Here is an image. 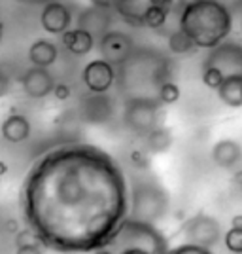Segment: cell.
Masks as SVG:
<instances>
[{
	"label": "cell",
	"instance_id": "cell-1",
	"mask_svg": "<svg viewBox=\"0 0 242 254\" xmlns=\"http://www.w3.org/2000/svg\"><path fill=\"white\" fill-rule=\"evenodd\" d=\"M180 31L195 48L214 50L233 31V11L220 0H199L180 13Z\"/></svg>",
	"mask_w": 242,
	"mask_h": 254
},
{
	"label": "cell",
	"instance_id": "cell-2",
	"mask_svg": "<svg viewBox=\"0 0 242 254\" xmlns=\"http://www.w3.org/2000/svg\"><path fill=\"white\" fill-rule=\"evenodd\" d=\"M125 251V249H142L149 254H169L167 241L161 233L155 230L153 224L129 220L121 226L116 237L110 241L108 251ZM117 254V253H116Z\"/></svg>",
	"mask_w": 242,
	"mask_h": 254
},
{
	"label": "cell",
	"instance_id": "cell-3",
	"mask_svg": "<svg viewBox=\"0 0 242 254\" xmlns=\"http://www.w3.org/2000/svg\"><path fill=\"white\" fill-rule=\"evenodd\" d=\"M169 209V195L157 182H138L133 195V220L155 224Z\"/></svg>",
	"mask_w": 242,
	"mask_h": 254
},
{
	"label": "cell",
	"instance_id": "cell-4",
	"mask_svg": "<svg viewBox=\"0 0 242 254\" xmlns=\"http://www.w3.org/2000/svg\"><path fill=\"white\" fill-rule=\"evenodd\" d=\"M182 233L186 237V243L210 249V251L223 239L221 224L206 212H197L188 218L182 226Z\"/></svg>",
	"mask_w": 242,
	"mask_h": 254
},
{
	"label": "cell",
	"instance_id": "cell-5",
	"mask_svg": "<svg viewBox=\"0 0 242 254\" xmlns=\"http://www.w3.org/2000/svg\"><path fill=\"white\" fill-rule=\"evenodd\" d=\"M159 101L149 97H137L125 106V124L133 131L147 135L159 127Z\"/></svg>",
	"mask_w": 242,
	"mask_h": 254
},
{
	"label": "cell",
	"instance_id": "cell-6",
	"mask_svg": "<svg viewBox=\"0 0 242 254\" xmlns=\"http://www.w3.org/2000/svg\"><path fill=\"white\" fill-rule=\"evenodd\" d=\"M202 66L218 68L223 78L241 76L242 78V44L225 40L208 52Z\"/></svg>",
	"mask_w": 242,
	"mask_h": 254
},
{
	"label": "cell",
	"instance_id": "cell-7",
	"mask_svg": "<svg viewBox=\"0 0 242 254\" xmlns=\"http://www.w3.org/2000/svg\"><path fill=\"white\" fill-rule=\"evenodd\" d=\"M98 48H100V55L106 63L121 64L125 63L133 52V40L123 32L110 31L102 34Z\"/></svg>",
	"mask_w": 242,
	"mask_h": 254
},
{
	"label": "cell",
	"instance_id": "cell-8",
	"mask_svg": "<svg viewBox=\"0 0 242 254\" xmlns=\"http://www.w3.org/2000/svg\"><path fill=\"white\" fill-rule=\"evenodd\" d=\"M172 0H114V8L129 25L142 27V19L147 10L151 8H165L170 10Z\"/></svg>",
	"mask_w": 242,
	"mask_h": 254
},
{
	"label": "cell",
	"instance_id": "cell-9",
	"mask_svg": "<svg viewBox=\"0 0 242 254\" xmlns=\"http://www.w3.org/2000/svg\"><path fill=\"white\" fill-rule=\"evenodd\" d=\"M116 80L114 66L106 63L104 59H95L85 64L84 68V84L93 93H106Z\"/></svg>",
	"mask_w": 242,
	"mask_h": 254
},
{
	"label": "cell",
	"instance_id": "cell-10",
	"mask_svg": "<svg viewBox=\"0 0 242 254\" xmlns=\"http://www.w3.org/2000/svg\"><path fill=\"white\" fill-rule=\"evenodd\" d=\"M21 85L25 89V93L32 99H44L46 95L53 93V76L49 74L48 68H38V66H32L29 68L21 78Z\"/></svg>",
	"mask_w": 242,
	"mask_h": 254
},
{
	"label": "cell",
	"instance_id": "cell-11",
	"mask_svg": "<svg viewBox=\"0 0 242 254\" xmlns=\"http://www.w3.org/2000/svg\"><path fill=\"white\" fill-rule=\"evenodd\" d=\"M72 15L68 8L61 4V2H49L46 4L40 15V23H42L44 31L49 34H64L70 27Z\"/></svg>",
	"mask_w": 242,
	"mask_h": 254
},
{
	"label": "cell",
	"instance_id": "cell-12",
	"mask_svg": "<svg viewBox=\"0 0 242 254\" xmlns=\"http://www.w3.org/2000/svg\"><path fill=\"white\" fill-rule=\"evenodd\" d=\"M212 161L221 169H235L242 161V146L235 138H220L212 146Z\"/></svg>",
	"mask_w": 242,
	"mask_h": 254
},
{
	"label": "cell",
	"instance_id": "cell-13",
	"mask_svg": "<svg viewBox=\"0 0 242 254\" xmlns=\"http://www.w3.org/2000/svg\"><path fill=\"white\" fill-rule=\"evenodd\" d=\"M0 131H2V137L8 142L17 144L31 137V122L21 114H11L2 122Z\"/></svg>",
	"mask_w": 242,
	"mask_h": 254
},
{
	"label": "cell",
	"instance_id": "cell-14",
	"mask_svg": "<svg viewBox=\"0 0 242 254\" xmlns=\"http://www.w3.org/2000/svg\"><path fill=\"white\" fill-rule=\"evenodd\" d=\"M64 48L74 55H85L93 50L95 46V38L91 32L84 31V29H72L63 34Z\"/></svg>",
	"mask_w": 242,
	"mask_h": 254
},
{
	"label": "cell",
	"instance_id": "cell-15",
	"mask_svg": "<svg viewBox=\"0 0 242 254\" xmlns=\"http://www.w3.org/2000/svg\"><path fill=\"white\" fill-rule=\"evenodd\" d=\"M29 61L38 68H48L57 61V48L49 40H36L29 48Z\"/></svg>",
	"mask_w": 242,
	"mask_h": 254
},
{
	"label": "cell",
	"instance_id": "cell-16",
	"mask_svg": "<svg viewBox=\"0 0 242 254\" xmlns=\"http://www.w3.org/2000/svg\"><path fill=\"white\" fill-rule=\"evenodd\" d=\"M218 97L225 106L229 108H242V78L241 76H229L223 80L218 87Z\"/></svg>",
	"mask_w": 242,
	"mask_h": 254
},
{
	"label": "cell",
	"instance_id": "cell-17",
	"mask_svg": "<svg viewBox=\"0 0 242 254\" xmlns=\"http://www.w3.org/2000/svg\"><path fill=\"white\" fill-rule=\"evenodd\" d=\"M146 142L151 154H163L172 144V133H170V129H167V127H157L151 133H147Z\"/></svg>",
	"mask_w": 242,
	"mask_h": 254
},
{
	"label": "cell",
	"instance_id": "cell-18",
	"mask_svg": "<svg viewBox=\"0 0 242 254\" xmlns=\"http://www.w3.org/2000/svg\"><path fill=\"white\" fill-rule=\"evenodd\" d=\"M169 50L172 53H176V55H188V53H193L197 48H195V44L190 40V36L188 34H184V32L180 31H174L169 34Z\"/></svg>",
	"mask_w": 242,
	"mask_h": 254
},
{
	"label": "cell",
	"instance_id": "cell-19",
	"mask_svg": "<svg viewBox=\"0 0 242 254\" xmlns=\"http://www.w3.org/2000/svg\"><path fill=\"white\" fill-rule=\"evenodd\" d=\"M167 15H169V10H165V8H151L146 11V15L142 19V27L161 29L167 23Z\"/></svg>",
	"mask_w": 242,
	"mask_h": 254
},
{
	"label": "cell",
	"instance_id": "cell-20",
	"mask_svg": "<svg viewBox=\"0 0 242 254\" xmlns=\"http://www.w3.org/2000/svg\"><path fill=\"white\" fill-rule=\"evenodd\" d=\"M223 245L233 254H242V230L241 228H229L223 233Z\"/></svg>",
	"mask_w": 242,
	"mask_h": 254
},
{
	"label": "cell",
	"instance_id": "cell-21",
	"mask_svg": "<svg viewBox=\"0 0 242 254\" xmlns=\"http://www.w3.org/2000/svg\"><path fill=\"white\" fill-rule=\"evenodd\" d=\"M180 99V87L174 82H163L159 85V103L161 105H174Z\"/></svg>",
	"mask_w": 242,
	"mask_h": 254
},
{
	"label": "cell",
	"instance_id": "cell-22",
	"mask_svg": "<svg viewBox=\"0 0 242 254\" xmlns=\"http://www.w3.org/2000/svg\"><path fill=\"white\" fill-rule=\"evenodd\" d=\"M223 74H221L218 68H214V66H202V84L206 85V87H210V89H216L218 91V87L223 84Z\"/></svg>",
	"mask_w": 242,
	"mask_h": 254
},
{
	"label": "cell",
	"instance_id": "cell-23",
	"mask_svg": "<svg viewBox=\"0 0 242 254\" xmlns=\"http://www.w3.org/2000/svg\"><path fill=\"white\" fill-rule=\"evenodd\" d=\"M169 254H214L210 249H202V247H197V245H190V243H182L174 249H170Z\"/></svg>",
	"mask_w": 242,
	"mask_h": 254
},
{
	"label": "cell",
	"instance_id": "cell-24",
	"mask_svg": "<svg viewBox=\"0 0 242 254\" xmlns=\"http://www.w3.org/2000/svg\"><path fill=\"white\" fill-rule=\"evenodd\" d=\"M38 237L31 232V230H23L15 235V245H17V249L19 247H38Z\"/></svg>",
	"mask_w": 242,
	"mask_h": 254
},
{
	"label": "cell",
	"instance_id": "cell-25",
	"mask_svg": "<svg viewBox=\"0 0 242 254\" xmlns=\"http://www.w3.org/2000/svg\"><path fill=\"white\" fill-rule=\"evenodd\" d=\"M131 161H133V165L138 167V169H146L147 163H149V159H147V156L142 150H133L131 152Z\"/></svg>",
	"mask_w": 242,
	"mask_h": 254
},
{
	"label": "cell",
	"instance_id": "cell-26",
	"mask_svg": "<svg viewBox=\"0 0 242 254\" xmlns=\"http://www.w3.org/2000/svg\"><path fill=\"white\" fill-rule=\"evenodd\" d=\"M53 95H55L57 101H66L70 97V87L66 84H57L53 87Z\"/></svg>",
	"mask_w": 242,
	"mask_h": 254
},
{
	"label": "cell",
	"instance_id": "cell-27",
	"mask_svg": "<svg viewBox=\"0 0 242 254\" xmlns=\"http://www.w3.org/2000/svg\"><path fill=\"white\" fill-rule=\"evenodd\" d=\"M231 182L237 186V188H241L242 190V167L233 171V177H231Z\"/></svg>",
	"mask_w": 242,
	"mask_h": 254
},
{
	"label": "cell",
	"instance_id": "cell-28",
	"mask_svg": "<svg viewBox=\"0 0 242 254\" xmlns=\"http://www.w3.org/2000/svg\"><path fill=\"white\" fill-rule=\"evenodd\" d=\"M91 2H93V6L98 8V10H108V8L114 6V0H91Z\"/></svg>",
	"mask_w": 242,
	"mask_h": 254
},
{
	"label": "cell",
	"instance_id": "cell-29",
	"mask_svg": "<svg viewBox=\"0 0 242 254\" xmlns=\"http://www.w3.org/2000/svg\"><path fill=\"white\" fill-rule=\"evenodd\" d=\"M15 254H42V251L38 247H19Z\"/></svg>",
	"mask_w": 242,
	"mask_h": 254
},
{
	"label": "cell",
	"instance_id": "cell-30",
	"mask_svg": "<svg viewBox=\"0 0 242 254\" xmlns=\"http://www.w3.org/2000/svg\"><path fill=\"white\" fill-rule=\"evenodd\" d=\"M8 93V78L0 72V97H4Z\"/></svg>",
	"mask_w": 242,
	"mask_h": 254
},
{
	"label": "cell",
	"instance_id": "cell-31",
	"mask_svg": "<svg viewBox=\"0 0 242 254\" xmlns=\"http://www.w3.org/2000/svg\"><path fill=\"white\" fill-rule=\"evenodd\" d=\"M6 230L10 233H15V235H17V233H19V224H17V220H8V222H6Z\"/></svg>",
	"mask_w": 242,
	"mask_h": 254
},
{
	"label": "cell",
	"instance_id": "cell-32",
	"mask_svg": "<svg viewBox=\"0 0 242 254\" xmlns=\"http://www.w3.org/2000/svg\"><path fill=\"white\" fill-rule=\"evenodd\" d=\"M231 228H241L242 230V214H235V216H233Z\"/></svg>",
	"mask_w": 242,
	"mask_h": 254
},
{
	"label": "cell",
	"instance_id": "cell-33",
	"mask_svg": "<svg viewBox=\"0 0 242 254\" xmlns=\"http://www.w3.org/2000/svg\"><path fill=\"white\" fill-rule=\"evenodd\" d=\"M117 254H149V253L142 251V249H125V251H119Z\"/></svg>",
	"mask_w": 242,
	"mask_h": 254
},
{
	"label": "cell",
	"instance_id": "cell-34",
	"mask_svg": "<svg viewBox=\"0 0 242 254\" xmlns=\"http://www.w3.org/2000/svg\"><path fill=\"white\" fill-rule=\"evenodd\" d=\"M195 2H199V0H178L180 8L184 10V8H188V6H191V4H195Z\"/></svg>",
	"mask_w": 242,
	"mask_h": 254
},
{
	"label": "cell",
	"instance_id": "cell-35",
	"mask_svg": "<svg viewBox=\"0 0 242 254\" xmlns=\"http://www.w3.org/2000/svg\"><path fill=\"white\" fill-rule=\"evenodd\" d=\"M8 173V163L6 161H0V177H4Z\"/></svg>",
	"mask_w": 242,
	"mask_h": 254
},
{
	"label": "cell",
	"instance_id": "cell-36",
	"mask_svg": "<svg viewBox=\"0 0 242 254\" xmlns=\"http://www.w3.org/2000/svg\"><path fill=\"white\" fill-rule=\"evenodd\" d=\"M93 254H114V253L108 251V249H100V251H97V253H93Z\"/></svg>",
	"mask_w": 242,
	"mask_h": 254
},
{
	"label": "cell",
	"instance_id": "cell-37",
	"mask_svg": "<svg viewBox=\"0 0 242 254\" xmlns=\"http://www.w3.org/2000/svg\"><path fill=\"white\" fill-rule=\"evenodd\" d=\"M239 10H241V31H242V0H239Z\"/></svg>",
	"mask_w": 242,
	"mask_h": 254
},
{
	"label": "cell",
	"instance_id": "cell-38",
	"mask_svg": "<svg viewBox=\"0 0 242 254\" xmlns=\"http://www.w3.org/2000/svg\"><path fill=\"white\" fill-rule=\"evenodd\" d=\"M2 36H4V25L0 21V42H2Z\"/></svg>",
	"mask_w": 242,
	"mask_h": 254
},
{
	"label": "cell",
	"instance_id": "cell-39",
	"mask_svg": "<svg viewBox=\"0 0 242 254\" xmlns=\"http://www.w3.org/2000/svg\"><path fill=\"white\" fill-rule=\"evenodd\" d=\"M27 2H31V4H36V2H46V0H27Z\"/></svg>",
	"mask_w": 242,
	"mask_h": 254
}]
</instances>
